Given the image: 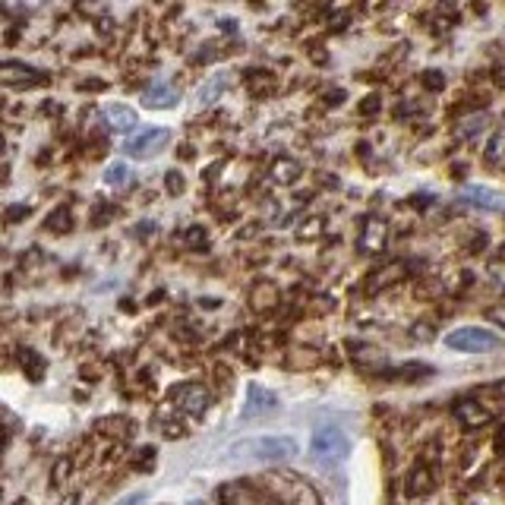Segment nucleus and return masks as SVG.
<instances>
[{
	"mask_svg": "<svg viewBox=\"0 0 505 505\" xmlns=\"http://www.w3.org/2000/svg\"><path fill=\"white\" fill-rule=\"evenodd\" d=\"M297 455V439L294 436H278V433H262V436H246L231 445L228 458L240 461V464H281Z\"/></svg>",
	"mask_w": 505,
	"mask_h": 505,
	"instance_id": "f257e3e1",
	"label": "nucleus"
},
{
	"mask_svg": "<svg viewBox=\"0 0 505 505\" xmlns=\"http://www.w3.org/2000/svg\"><path fill=\"white\" fill-rule=\"evenodd\" d=\"M105 120H108V127H111V130H117V133H130V130H136L139 117H136V111L130 105H108L105 108Z\"/></svg>",
	"mask_w": 505,
	"mask_h": 505,
	"instance_id": "f8f14e48",
	"label": "nucleus"
},
{
	"mask_svg": "<svg viewBox=\"0 0 505 505\" xmlns=\"http://www.w3.org/2000/svg\"><path fill=\"white\" fill-rule=\"evenodd\" d=\"M26 215H28V209H26V206H13V212H10V222H23Z\"/></svg>",
	"mask_w": 505,
	"mask_h": 505,
	"instance_id": "bb28decb",
	"label": "nucleus"
},
{
	"mask_svg": "<svg viewBox=\"0 0 505 505\" xmlns=\"http://www.w3.org/2000/svg\"><path fill=\"white\" fill-rule=\"evenodd\" d=\"M180 101V92L167 83H155L142 92V108H152V111H167Z\"/></svg>",
	"mask_w": 505,
	"mask_h": 505,
	"instance_id": "1a4fd4ad",
	"label": "nucleus"
},
{
	"mask_svg": "<svg viewBox=\"0 0 505 505\" xmlns=\"http://www.w3.org/2000/svg\"><path fill=\"white\" fill-rule=\"evenodd\" d=\"M167 139H171V130L165 127H142L139 133H133L127 139V155H136V158H152L158 155L161 149L167 145Z\"/></svg>",
	"mask_w": 505,
	"mask_h": 505,
	"instance_id": "0eeeda50",
	"label": "nucleus"
},
{
	"mask_svg": "<svg viewBox=\"0 0 505 505\" xmlns=\"http://www.w3.org/2000/svg\"><path fill=\"white\" fill-rule=\"evenodd\" d=\"M429 489H433V474H429L423 464H414V471L407 474V493H411L414 499H420V496H427Z\"/></svg>",
	"mask_w": 505,
	"mask_h": 505,
	"instance_id": "a211bd4d",
	"label": "nucleus"
},
{
	"mask_svg": "<svg viewBox=\"0 0 505 505\" xmlns=\"http://www.w3.org/2000/svg\"><path fill=\"white\" fill-rule=\"evenodd\" d=\"M272 407H278V398L272 392L259 389V385H250V395H246V405H244V417H259L269 414Z\"/></svg>",
	"mask_w": 505,
	"mask_h": 505,
	"instance_id": "ddd939ff",
	"label": "nucleus"
},
{
	"mask_svg": "<svg viewBox=\"0 0 505 505\" xmlns=\"http://www.w3.org/2000/svg\"><path fill=\"white\" fill-rule=\"evenodd\" d=\"M215 499L218 505H272L262 489H256L253 483H244V480H228L215 489Z\"/></svg>",
	"mask_w": 505,
	"mask_h": 505,
	"instance_id": "423d86ee",
	"label": "nucleus"
},
{
	"mask_svg": "<svg viewBox=\"0 0 505 505\" xmlns=\"http://www.w3.org/2000/svg\"><path fill=\"white\" fill-rule=\"evenodd\" d=\"M246 79H250V92L253 95H262L266 89H272V76H269V73H262V70L246 73Z\"/></svg>",
	"mask_w": 505,
	"mask_h": 505,
	"instance_id": "4be33fe9",
	"label": "nucleus"
},
{
	"mask_svg": "<svg viewBox=\"0 0 505 505\" xmlns=\"http://www.w3.org/2000/svg\"><path fill=\"white\" fill-rule=\"evenodd\" d=\"M461 199L464 202H474V206H480V209H505V196L502 193H493V189H486V187H467L464 193H461Z\"/></svg>",
	"mask_w": 505,
	"mask_h": 505,
	"instance_id": "4468645a",
	"label": "nucleus"
},
{
	"mask_svg": "<svg viewBox=\"0 0 505 505\" xmlns=\"http://www.w3.org/2000/svg\"><path fill=\"white\" fill-rule=\"evenodd\" d=\"M445 345L452 350H461V354H489V350L499 348V335L489 332V328H480V326H464V328L449 332Z\"/></svg>",
	"mask_w": 505,
	"mask_h": 505,
	"instance_id": "20e7f679",
	"label": "nucleus"
},
{
	"mask_svg": "<svg viewBox=\"0 0 505 505\" xmlns=\"http://www.w3.org/2000/svg\"><path fill=\"white\" fill-rule=\"evenodd\" d=\"M259 486L269 499L281 502V505H322L319 493L313 489L310 480H303L300 474L291 471H269L259 477Z\"/></svg>",
	"mask_w": 505,
	"mask_h": 505,
	"instance_id": "f03ea898",
	"label": "nucleus"
},
{
	"mask_svg": "<svg viewBox=\"0 0 505 505\" xmlns=\"http://www.w3.org/2000/svg\"><path fill=\"white\" fill-rule=\"evenodd\" d=\"M455 417L464 423V427H483V423L489 420L486 407H480V401H474V398L458 401V405H455Z\"/></svg>",
	"mask_w": 505,
	"mask_h": 505,
	"instance_id": "2eb2a0df",
	"label": "nucleus"
},
{
	"mask_svg": "<svg viewBox=\"0 0 505 505\" xmlns=\"http://www.w3.org/2000/svg\"><path fill=\"white\" fill-rule=\"evenodd\" d=\"M105 184L108 187H114V189H123L130 184V167L123 165V161H117V165H111L105 171Z\"/></svg>",
	"mask_w": 505,
	"mask_h": 505,
	"instance_id": "aec40b11",
	"label": "nucleus"
},
{
	"mask_svg": "<svg viewBox=\"0 0 505 505\" xmlns=\"http://www.w3.org/2000/svg\"><path fill=\"white\" fill-rule=\"evenodd\" d=\"M48 73L28 67L23 61H0V85H16V89H32V85H45Z\"/></svg>",
	"mask_w": 505,
	"mask_h": 505,
	"instance_id": "6e6552de",
	"label": "nucleus"
},
{
	"mask_svg": "<svg viewBox=\"0 0 505 505\" xmlns=\"http://www.w3.org/2000/svg\"><path fill=\"white\" fill-rule=\"evenodd\" d=\"M70 458H61V461H57V464H54V477H51V483H54V486H61V483H63V477H70Z\"/></svg>",
	"mask_w": 505,
	"mask_h": 505,
	"instance_id": "b1692460",
	"label": "nucleus"
},
{
	"mask_svg": "<svg viewBox=\"0 0 505 505\" xmlns=\"http://www.w3.org/2000/svg\"><path fill=\"white\" fill-rule=\"evenodd\" d=\"M275 303H278V291H275V284H269V281H259L253 288V294H250V306L256 313H269V310H275Z\"/></svg>",
	"mask_w": 505,
	"mask_h": 505,
	"instance_id": "dca6fc26",
	"label": "nucleus"
},
{
	"mask_svg": "<svg viewBox=\"0 0 505 505\" xmlns=\"http://www.w3.org/2000/svg\"><path fill=\"white\" fill-rule=\"evenodd\" d=\"M385 237H389V228L379 218H367L360 231V250L363 253H379L385 246Z\"/></svg>",
	"mask_w": 505,
	"mask_h": 505,
	"instance_id": "9d476101",
	"label": "nucleus"
},
{
	"mask_svg": "<svg viewBox=\"0 0 505 505\" xmlns=\"http://www.w3.org/2000/svg\"><path fill=\"white\" fill-rule=\"evenodd\" d=\"M228 79H231L228 70H218L215 76H209L206 83L199 85V92H196V101H199V105H215V101L222 98L224 92H228Z\"/></svg>",
	"mask_w": 505,
	"mask_h": 505,
	"instance_id": "9b49d317",
	"label": "nucleus"
},
{
	"mask_svg": "<svg viewBox=\"0 0 505 505\" xmlns=\"http://www.w3.org/2000/svg\"><path fill=\"white\" fill-rule=\"evenodd\" d=\"M187 240H189V246H206V231H202V228H189L187 231Z\"/></svg>",
	"mask_w": 505,
	"mask_h": 505,
	"instance_id": "a878e982",
	"label": "nucleus"
},
{
	"mask_svg": "<svg viewBox=\"0 0 505 505\" xmlns=\"http://www.w3.org/2000/svg\"><path fill=\"white\" fill-rule=\"evenodd\" d=\"M16 357H19V363L26 367L28 379H41V376H45V360H41V357L35 354L32 348H19V350H16Z\"/></svg>",
	"mask_w": 505,
	"mask_h": 505,
	"instance_id": "6ab92c4d",
	"label": "nucleus"
},
{
	"mask_svg": "<svg viewBox=\"0 0 505 505\" xmlns=\"http://www.w3.org/2000/svg\"><path fill=\"white\" fill-rule=\"evenodd\" d=\"M319 231H322V218H313V222H306L303 228H300V237H306V240H310V237H316Z\"/></svg>",
	"mask_w": 505,
	"mask_h": 505,
	"instance_id": "393cba45",
	"label": "nucleus"
},
{
	"mask_svg": "<svg viewBox=\"0 0 505 505\" xmlns=\"http://www.w3.org/2000/svg\"><path fill=\"white\" fill-rule=\"evenodd\" d=\"M350 455V436L335 423H326L319 427L310 439V458L319 461V464H338Z\"/></svg>",
	"mask_w": 505,
	"mask_h": 505,
	"instance_id": "7ed1b4c3",
	"label": "nucleus"
},
{
	"mask_svg": "<svg viewBox=\"0 0 505 505\" xmlns=\"http://www.w3.org/2000/svg\"><path fill=\"white\" fill-rule=\"evenodd\" d=\"M171 398H174V405H177L187 417H193V420L206 414L209 405H212L209 389H206V385H199V382H180V385H174Z\"/></svg>",
	"mask_w": 505,
	"mask_h": 505,
	"instance_id": "39448f33",
	"label": "nucleus"
},
{
	"mask_svg": "<svg viewBox=\"0 0 505 505\" xmlns=\"http://www.w3.org/2000/svg\"><path fill=\"white\" fill-rule=\"evenodd\" d=\"M165 184H167V189H171V196L184 193V177H180V171H167L165 174Z\"/></svg>",
	"mask_w": 505,
	"mask_h": 505,
	"instance_id": "5701e85b",
	"label": "nucleus"
},
{
	"mask_svg": "<svg viewBox=\"0 0 505 505\" xmlns=\"http://www.w3.org/2000/svg\"><path fill=\"white\" fill-rule=\"evenodd\" d=\"M269 177H272L275 184H294L300 177V165L294 158H275L272 167H269Z\"/></svg>",
	"mask_w": 505,
	"mask_h": 505,
	"instance_id": "f3484780",
	"label": "nucleus"
},
{
	"mask_svg": "<svg viewBox=\"0 0 505 505\" xmlns=\"http://www.w3.org/2000/svg\"><path fill=\"white\" fill-rule=\"evenodd\" d=\"M70 209L67 206H61V209H54V212H51V215H48V222H45V228L48 231H70Z\"/></svg>",
	"mask_w": 505,
	"mask_h": 505,
	"instance_id": "412c9836",
	"label": "nucleus"
},
{
	"mask_svg": "<svg viewBox=\"0 0 505 505\" xmlns=\"http://www.w3.org/2000/svg\"><path fill=\"white\" fill-rule=\"evenodd\" d=\"M0 149H4V136H0Z\"/></svg>",
	"mask_w": 505,
	"mask_h": 505,
	"instance_id": "cd10ccee",
	"label": "nucleus"
}]
</instances>
